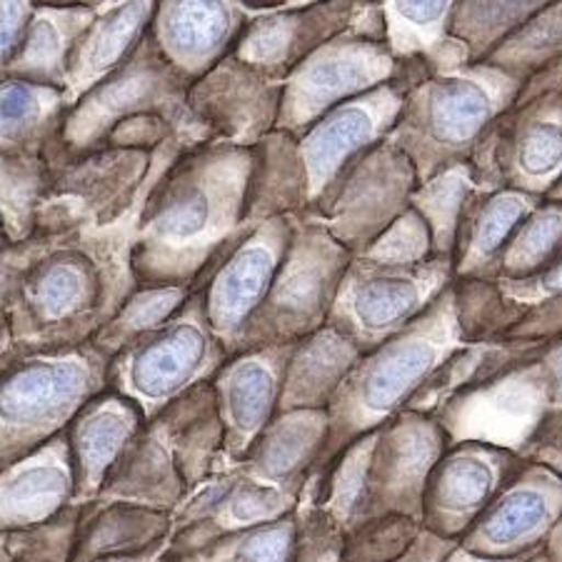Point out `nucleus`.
I'll use <instances>...</instances> for the list:
<instances>
[{
	"label": "nucleus",
	"instance_id": "nucleus-32",
	"mask_svg": "<svg viewBox=\"0 0 562 562\" xmlns=\"http://www.w3.org/2000/svg\"><path fill=\"white\" fill-rule=\"evenodd\" d=\"M552 0H458L450 35L468 48L470 63H483L507 35L522 29Z\"/></svg>",
	"mask_w": 562,
	"mask_h": 562
},
{
	"label": "nucleus",
	"instance_id": "nucleus-6",
	"mask_svg": "<svg viewBox=\"0 0 562 562\" xmlns=\"http://www.w3.org/2000/svg\"><path fill=\"white\" fill-rule=\"evenodd\" d=\"M546 346L530 342L495 373L448 401L435 420L450 446L475 440L518 452L528 462H542L555 415V387L542 356Z\"/></svg>",
	"mask_w": 562,
	"mask_h": 562
},
{
	"label": "nucleus",
	"instance_id": "nucleus-49",
	"mask_svg": "<svg viewBox=\"0 0 562 562\" xmlns=\"http://www.w3.org/2000/svg\"><path fill=\"white\" fill-rule=\"evenodd\" d=\"M8 240V235H5V228H3V223H0V246H3V243Z\"/></svg>",
	"mask_w": 562,
	"mask_h": 562
},
{
	"label": "nucleus",
	"instance_id": "nucleus-39",
	"mask_svg": "<svg viewBox=\"0 0 562 562\" xmlns=\"http://www.w3.org/2000/svg\"><path fill=\"white\" fill-rule=\"evenodd\" d=\"M346 532L321 507L297 503V540L290 562H342Z\"/></svg>",
	"mask_w": 562,
	"mask_h": 562
},
{
	"label": "nucleus",
	"instance_id": "nucleus-15",
	"mask_svg": "<svg viewBox=\"0 0 562 562\" xmlns=\"http://www.w3.org/2000/svg\"><path fill=\"white\" fill-rule=\"evenodd\" d=\"M293 217H268L240 235L198 280L203 311L228 358L240 352L252 315L266 301L293 238Z\"/></svg>",
	"mask_w": 562,
	"mask_h": 562
},
{
	"label": "nucleus",
	"instance_id": "nucleus-14",
	"mask_svg": "<svg viewBox=\"0 0 562 562\" xmlns=\"http://www.w3.org/2000/svg\"><path fill=\"white\" fill-rule=\"evenodd\" d=\"M418 183V170L411 158L397 145L383 140L368 150L321 201L295 217L321 225L352 256H360L411 207Z\"/></svg>",
	"mask_w": 562,
	"mask_h": 562
},
{
	"label": "nucleus",
	"instance_id": "nucleus-4",
	"mask_svg": "<svg viewBox=\"0 0 562 562\" xmlns=\"http://www.w3.org/2000/svg\"><path fill=\"white\" fill-rule=\"evenodd\" d=\"M522 83L491 63L432 72L407 88L387 140L418 170V180L468 162L485 131L518 101Z\"/></svg>",
	"mask_w": 562,
	"mask_h": 562
},
{
	"label": "nucleus",
	"instance_id": "nucleus-2",
	"mask_svg": "<svg viewBox=\"0 0 562 562\" xmlns=\"http://www.w3.org/2000/svg\"><path fill=\"white\" fill-rule=\"evenodd\" d=\"M448 448L450 440L438 420L401 411L328 465L313 470L301 493L313 501L301 497V503L321 507L346 535L385 515L423 522L425 483Z\"/></svg>",
	"mask_w": 562,
	"mask_h": 562
},
{
	"label": "nucleus",
	"instance_id": "nucleus-38",
	"mask_svg": "<svg viewBox=\"0 0 562 562\" xmlns=\"http://www.w3.org/2000/svg\"><path fill=\"white\" fill-rule=\"evenodd\" d=\"M360 258L383 262V266H418L435 258L432 238L423 217L407 207L393 225L378 235Z\"/></svg>",
	"mask_w": 562,
	"mask_h": 562
},
{
	"label": "nucleus",
	"instance_id": "nucleus-20",
	"mask_svg": "<svg viewBox=\"0 0 562 562\" xmlns=\"http://www.w3.org/2000/svg\"><path fill=\"white\" fill-rule=\"evenodd\" d=\"M283 80L268 78L238 56L223 58L190 83L188 105L211 140L252 148L276 131Z\"/></svg>",
	"mask_w": 562,
	"mask_h": 562
},
{
	"label": "nucleus",
	"instance_id": "nucleus-44",
	"mask_svg": "<svg viewBox=\"0 0 562 562\" xmlns=\"http://www.w3.org/2000/svg\"><path fill=\"white\" fill-rule=\"evenodd\" d=\"M542 550H546V548H542ZM532 555H535V552H530V555H520V558H480V555H475V552H468L465 548L456 546L448 552V558L442 562H528Z\"/></svg>",
	"mask_w": 562,
	"mask_h": 562
},
{
	"label": "nucleus",
	"instance_id": "nucleus-24",
	"mask_svg": "<svg viewBox=\"0 0 562 562\" xmlns=\"http://www.w3.org/2000/svg\"><path fill=\"white\" fill-rule=\"evenodd\" d=\"M143 423L148 420L140 407L108 387L78 413L68 430L72 477H76L72 497L76 501L93 497L101 491L111 468L135 440Z\"/></svg>",
	"mask_w": 562,
	"mask_h": 562
},
{
	"label": "nucleus",
	"instance_id": "nucleus-26",
	"mask_svg": "<svg viewBox=\"0 0 562 562\" xmlns=\"http://www.w3.org/2000/svg\"><path fill=\"white\" fill-rule=\"evenodd\" d=\"M328 411L278 413L246 456L252 477L301 497L307 475L328 446Z\"/></svg>",
	"mask_w": 562,
	"mask_h": 562
},
{
	"label": "nucleus",
	"instance_id": "nucleus-18",
	"mask_svg": "<svg viewBox=\"0 0 562 562\" xmlns=\"http://www.w3.org/2000/svg\"><path fill=\"white\" fill-rule=\"evenodd\" d=\"M562 518V473L525 462L458 546L480 558H520L548 546Z\"/></svg>",
	"mask_w": 562,
	"mask_h": 562
},
{
	"label": "nucleus",
	"instance_id": "nucleus-30",
	"mask_svg": "<svg viewBox=\"0 0 562 562\" xmlns=\"http://www.w3.org/2000/svg\"><path fill=\"white\" fill-rule=\"evenodd\" d=\"M68 108L60 88L0 78V153L43 150L60 133Z\"/></svg>",
	"mask_w": 562,
	"mask_h": 562
},
{
	"label": "nucleus",
	"instance_id": "nucleus-19",
	"mask_svg": "<svg viewBox=\"0 0 562 562\" xmlns=\"http://www.w3.org/2000/svg\"><path fill=\"white\" fill-rule=\"evenodd\" d=\"M266 13L256 0H158L150 38L193 83L228 58L248 25Z\"/></svg>",
	"mask_w": 562,
	"mask_h": 562
},
{
	"label": "nucleus",
	"instance_id": "nucleus-45",
	"mask_svg": "<svg viewBox=\"0 0 562 562\" xmlns=\"http://www.w3.org/2000/svg\"><path fill=\"white\" fill-rule=\"evenodd\" d=\"M546 555L550 562H562V518L555 525V530H552L548 546H546Z\"/></svg>",
	"mask_w": 562,
	"mask_h": 562
},
{
	"label": "nucleus",
	"instance_id": "nucleus-12",
	"mask_svg": "<svg viewBox=\"0 0 562 562\" xmlns=\"http://www.w3.org/2000/svg\"><path fill=\"white\" fill-rule=\"evenodd\" d=\"M468 162L483 190L546 198L562 178V93L515 101L495 117Z\"/></svg>",
	"mask_w": 562,
	"mask_h": 562
},
{
	"label": "nucleus",
	"instance_id": "nucleus-7",
	"mask_svg": "<svg viewBox=\"0 0 562 562\" xmlns=\"http://www.w3.org/2000/svg\"><path fill=\"white\" fill-rule=\"evenodd\" d=\"M111 358L93 340L43 350L0 380V448L21 456L56 440L108 387Z\"/></svg>",
	"mask_w": 562,
	"mask_h": 562
},
{
	"label": "nucleus",
	"instance_id": "nucleus-48",
	"mask_svg": "<svg viewBox=\"0 0 562 562\" xmlns=\"http://www.w3.org/2000/svg\"><path fill=\"white\" fill-rule=\"evenodd\" d=\"M528 562H550V560L546 555V550H540V552H535V555Z\"/></svg>",
	"mask_w": 562,
	"mask_h": 562
},
{
	"label": "nucleus",
	"instance_id": "nucleus-3",
	"mask_svg": "<svg viewBox=\"0 0 562 562\" xmlns=\"http://www.w3.org/2000/svg\"><path fill=\"white\" fill-rule=\"evenodd\" d=\"M468 346L456 288H448L418 321L375 350L362 352L328 405V446L315 470L328 465L362 435L405 411L442 362Z\"/></svg>",
	"mask_w": 562,
	"mask_h": 562
},
{
	"label": "nucleus",
	"instance_id": "nucleus-5",
	"mask_svg": "<svg viewBox=\"0 0 562 562\" xmlns=\"http://www.w3.org/2000/svg\"><path fill=\"white\" fill-rule=\"evenodd\" d=\"M190 80L162 56L150 31L121 68L68 108L60 133L48 143L63 158H83L105 150L113 135L133 123L158 117L188 145L211 135L188 105Z\"/></svg>",
	"mask_w": 562,
	"mask_h": 562
},
{
	"label": "nucleus",
	"instance_id": "nucleus-47",
	"mask_svg": "<svg viewBox=\"0 0 562 562\" xmlns=\"http://www.w3.org/2000/svg\"><path fill=\"white\" fill-rule=\"evenodd\" d=\"M546 201H555V203H562V178L558 180V183H555V186H552V188L548 190Z\"/></svg>",
	"mask_w": 562,
	"mask_h": 562
},
{
	"label": "nucleus",
	"instance_id": "nucleus-8",
	"mask_svg": "<svg viewBox=\"0 0 562 562\" xmlns=\"http://www.w3.org/2000/svg\"><path fill=\"white\" fill-rule=\"evenodd\" d=\"M225 360L228 352L207 325L201 293L193 290L162 328L115 352L108 366V390L128 397L145 420H153L188 390L211 383Z\"/></svg>",
	"mask_w": 562,
	"mask_h": 562
},
{
	"label": "nucleus",
	"instance_id": "nucleus-36",
	"mask_svg": "<svg viewBox=\"0 0 562 562\" xmlns=\"http://www.w3.org/2000/svg\"><path fill=\"white\" fill-rule=\"evenodd\" d=\"M562 58V0H552L548 8L530 18L522 29L497 45L485 63L518 78L520 83Z\"/></svg>",
	"mask_w": 562,
	"mask_h": 562
},
{
	"label": "nucleus",
	"instance_id": "nucleus-37",
	"mask_svg": "<svg viewBox=\"0 0 562 562\" xmlns=\"http://www.w3.org/2000/svg\"><path fill=\"white\" fill-rule=\"evenodd\" d=\"M423 522L407 515H385L346 535L342 562H397L423 535Z\"/></svg>",
	"mask_w": 562,
	"mask_h": 562
},
{
	"label": "nucleus",
	"instance_id": "nucleus-28",
	"mask_svg": "<svg viewBox=\"0 0 562 562\" xmlns=\"http://www.w3.org/2000/svg\"><path fill=\"white\" fill-rule=\"evenodd\" d=\"M360 358L356 342L330 323L295 342L283 378L280 413L328 411L333 395Z\"/></svg>",
	"mask_w": 562,
	"mask_h": 562
},
{
	"label": "nucleus",
	"instance_id": "nucleus-29",
	"mask_svg": "<svg viewBox=\"0 0 562 562\" xmlns=\"http://www.w3.org/2000/svg\"><path fill=\"white\" fill-rule=\"evenodd\" d=\"M95 13L86 8H35L21 48L5 68L3 78L66 88L70 53ZM66 93V90H63Z\"/></svg>",
	"mask_w": 562,
	"mask_h": 562
},
{
	"label": "nucleus",
	"instance_id": "nucleus-21",
	"mask_svg": "<svg viewBox=\"0 0 562 562\" xmlns=\"http://www.w3.org/2000/svg\"><path fill=\"white\" fill-rule=\"evenodd\" d=\"M375 8L378 0H317L303 8L270 11L248 25L233 56L268 78L285 80L297 63L338 35L358 29Z\"/></svg>",
	"mask_w": 562,
	"mask_h": 562
},
{
	"label": "nucleus",
	"instance_id": "nucleus-46",
	"mask_svg": "<svg viewBox=\"0 0 562 562\" xmlns=\"http://www.w3.org/2000/svg\"><path fill=\"white\" fill-rule=\"evenodd\" d=\"M262 11H283V8H303L317 3V0H256Z\"/></svg>",
	"mask_w": 562,
	"mask_h": 562
},
{
	"label": "nucleus",
	"instance_id": "nucleus-23",
	"mask_svg": "<svg viewBox=\"0 0 562 562\" xmlns=\"http://www.w3.org/2000/svg\"><path fill=\"white\" fill-rule=\"evenodd\" d=\"M540 203L542 198L520 190L477 188L460 215L452 250L456 280H495L507 243Z\"/></svg>",
	"mask_w": 562,
	"mask_h": 562
},
{
	"label": "nucleus",
	"instance_id": "nucleus-10",
	"mask_svg": "<svg viewBox=\"0 0 562 562\" xmlns=\"http://www.w3.org/2000/svg\"><path fill=\"white\" fill-rule=\"evenodd\" d=\"M403 72L405 63L387 48L383 15L375 8L358 29L325 43L288 72L276 131L301 138L333 108L366 95Z\"/></svg>",
	"mask_w": 562,
	"mask_h": 562
},
{
	"label": "nucleus",
	"instance_id": "nucleus-17",
	"mask_svg": "<svg viewBox=\"0 0 562 562\" xmlns=\"http://www.w3.org/2000/svg\"><path fill=\"white\" fill-rule=\"evenodd\" d=\"M525 462L518 452L487 442H452L425 483L423 528L442 540L460 542Z\"/></svg>",
	"mask_w": 562,
	"mask_h": 562
},
{
	"label": "nucleus",
	"instance_id": "nucleus-1",
	"mask_svg": "<svg viewBox=\"0 0 562 562\" xmlns=\"http://www.w3.org/2000/svg\"><path fill=\"white\" fill-rule=\"evenodd\" d=\"M258 145L173 138L135 215L131 273L138 288H195L205 270L248 231Z\"/></svg>",
	"mask_w": 562,
	"mask_h": 562
},
{
	"label": "nucleus",
	"instance_id": "nucleus-41",
	"mask_svg": "<svg viewBox=\"0 0 562 562\" xmlns=\"http://www.w3.org/2000/svg\"><path fill=\"white\" fill-rule=\"evenodd\" d=\"M33 13V0H0V78L5 76V68L21 48Z\"/></svg>",
	"mask_w": 562,
	"mask_h": 562
},
{
	"label": "nucleus",
	"instance_id": "nucleus-50",
	"mask_svg": "<svg viewBox=\"0 0 562 562\" xmlns=\"http://www.w3.org/2000/svg\"><path fill=\"white\" fill-rule=\"evenodd\" d=\"M105 562H121V560H105ZM123 562H138V560H123Z\"/></svg>",
	"mask_w": 562,
	"mask_h": 562
},
{
	"label": "nucleus",
	"instance_id": "nucleus-27",
	"mask_svg": "<svg viewBox=\"0 0 562 562\" xmlns=\"http://www.w3.org/2000/svg\"><path fill=\"white\" fill-rule=\"evenodd\" d=\"M458 0H378L385 43L401 63L420 66L428 76L470 63L468 48L450 35Z\"/></svg>",
	"mask_w": 562,
	"mask_h": 562
},
{
	"label": "nucleus",
	"instance_id": "nucleus-40",
	"mask_svg": "<svg viewBox=\"0 0 562 562\" xmlns=\"http://www.w3.org/2000/svg\"><path fill=\"white\" fill-rule=\"evenodd\" d=\"M297 540V510L285 515L283 520L252 528L243 538L238 562H290Z\"/></svg>",
	"mask_w": 562,
	"mask_h": 562
},
{
	"label": "nucleus",
	"instance_id": "nucleus-22",
	"mask_svg": "<svg viewBox=\"0 0 562 562\" xmlns=\"http://www.w3.org/2000/svg\"><path fill=\"white\" fill-rule=\"evenodd\" d=\"M293 346L235 352L213 375V395L228 456H248L256 440L278 418L283 378Z\"/></svg>",
	"mask_w": 562,
	"mask_h": 562
},
{
	"label": "nucleus",
	"instance_id": "nucleus-35",
	"mask_svg": "<svg viewBox=\"0 0 562 562\" xmlns=\"http://www.w3.org/2000/svg\"><path fill=\"white\" fill-rule=\"evenodd\" d=\"M562 258V203L546 201L525 217L520 228L507 243L497 266V278L525 280L540 276L542 270Z\"/></svg>",
	"mask_w": 562,
	"mask_h": 562
},
{
	"label": "nucleus",
	"instance_id": "nucleus-13",
	"mask_svg": "<svg viewBox=\"0 0 562 562\" xmlns=\"http://www.w3.org/2000/svg\"><path fill=\"white\" fill-rule=\"evenodd\" d=\"M423 76H428V72L420 66L405 63L401 78L333 108L301 138H295V156L305 190V211L321 201L368 150L387 140L390 131L395 128L397 115L403 111L407 88Z\"/></svg>",
	"mask_w": 562,
	"mask_h": 562
},
{
	"label": "nucleus",
	"instance_id": "nucleus-11",
	"mask_svg": "<svg viewBox=\"0 0 562 562\" xmlns=\"http://www.w3.org/2000/svg\"><path fill=\"white\" fill-rule=\"evenodd\" d=\"M456 283L452 260L435 256L418 266H383L356 256L342 278L328 323L370 352L403 333Z\"/></svg>",
	"mask_w": 562,
	"mask_h": 562
},
{
	"label": "nucleus",
	"instance_id": "nucleus-31",
	"mask_svg": "<svg viewBox=\"0 0 562 562\" xmlns=\"http://www.w3.org/2000/svg\"><path fill=\"white\" fill-rule=\"evenodd\" d=\"M45 148L0 153V223L8 240L13 243L29 240L31 233L38 228L41 205L50 183Z\"/></svg>",
	"mask_w": 562,
	"mask_h": 562
},
{
	"label": "nucleus",
	"instance_id": "nucleus-25",
	"mask_svg": "<svg viewBox=\"0 0 562 562\" xmlns=\"http://www.w3.org/2000/svg\"><path fill=\"white\" fill-rule=\"evenodd\" d=\"M158 0H117L95 13L93 23L80 35L70 53L66 98L76 105L90 88H95L111 72L128 60L150 31Z\"/></svg>",
	"mask_w": 562,
	"mask_h": 562
},
{
	"label": "nucleus",
	"instance_id": "nucleus-16",
	"mask_svg": "<svg viewBox=\"0 0 562 562\" xmlns=\"http://www.w3.org/2000/svg\"><path fill=\"white\" fill-rule=\"evenodd\" d=\"M462 333L473 340H562V258L525 280H456Z\"/></svg>",
	"mask_w": 562,
	"mask_h": 562
},
{
	"label": "nucleus",
	"instance_id": "nucleus-33",
	"mask_svg": "<svg viewBox=\"0 0 562 562\" xmlns=\"http://www.w3.org/2000/svg\"><path fill=\"white\" fill-rule=\"evenodd\" d=\"M477 188L480 186L470 162H458V166L442 168L440 173L423 180V183L415 188L411 207L423 217L425 225H428L435 256L452 260L462 207H465L468 198L473 195Z\"/></svg>",
	"mask_w": 562,
	"mask_h": 562
},
{
	"label": "nucleus",
	"instance_id": "nucleus-34",
	"mask_svg": "<svg viewBox=\"0 0 562 562\" xmlns=\"http://www.w3.org/2000/svg\"><path fill=\"white\" fill-rule=\"evenodd\" d=\"M195 288L188 285H150L135 288L125 297L123 305L113 313L111 321L101 325L93 338L108 358H113L117 350H123L128 342L143 338L153 330H158L173 317L180 307L188 303Z\"/></svg>",
	"mask_w": 562,
	"mask_h": 562
},
{
	"label": "nucleus",
	"instance_id": "nucleus-42",
	"mask_svg": "<svg viewBox=\"0 0 562 562\" xmlns=\"http://www.w3.org/2000/svg\"><path fill=\"white\" fill-rule=\"evenodd\" d=\"M456 546L458 542L442 540L438 535L423 530L418 542H415V546L407 550V555H403L397 562H442Z\"/></svg>",
	"mask_w": 562,
	"mask_h": 562
},
{
	"label": "nucleus",
	"instance_id": "nucleus-9",
	"mask_svg": "<svg viewBox=\"0 0 562 562\" xmlns=\"http://www.w3.org/2000/svg\"><path fill=\"white\" fill-rule=\"evenodd\" d=\"M352 258L356 256L321 225L293 217V238L285 258L243 335L240 352L295 346L328 325Z\"/></svg>",
	"mask_w": 562,
	"mask_h": 562
},
{
	"label": "nucleus",
	"instance_id": "nucleus-43",
	"mask_svg": "<svg viewBox=\"0 0 562 562\" xmlns=\"http://www.w3.org/2000/svg\"><path fill=\"white\" fill-rule=\"evenodd\" d=\"M35 8H86V11L101 13L117 0H33Z\"/></svg>",
	"mask_w": 562,
	"mask_h": 562
}]
</instances>
